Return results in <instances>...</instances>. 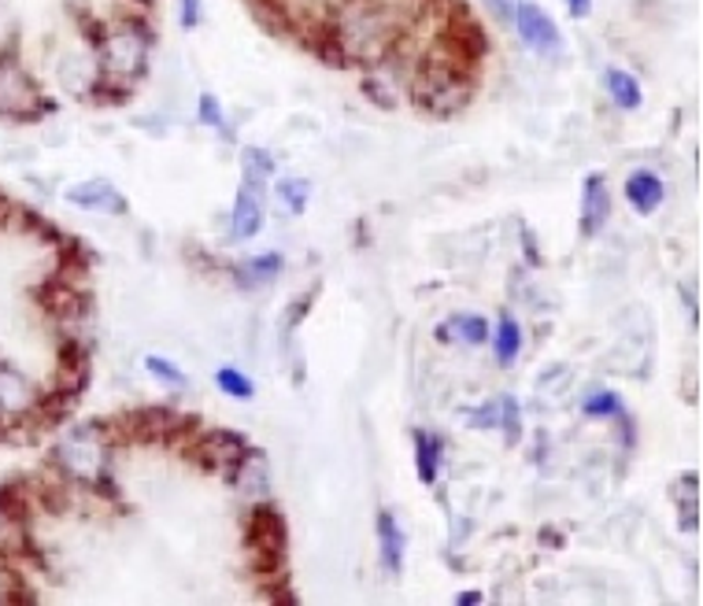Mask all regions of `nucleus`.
<instances>
[{
	"label": "nucleus",
	"mask_w": 703,
	"mask_h": 606,
	"mask_svg": "<svg viewBox=\"0 0 703 606\" xmlns=\"http://www.w3.org/2000/svg\"><path fill=\"white\" fill-rule=\"evenodd\" d=\"M245 551H248V577H267L289 566V522L285 514L267 503H256L245 517Z\"/></svg>",
	"instance_id": "f257e3e1"
},
{
	"label": "nucleus",
	"mask_w": 703,
	"mask_h": 606,
	"mask_svg": "<svg viewBox=\"0 0 703 606\" xmlns=\"http://www.w3.org/2000/svg\"><path fill=\"white\" fill-rule=\"evenodd\" d=\"M52 462L74 481H93L108 470V444L101 436V425H85L71 433L63 444L52 451Z\"/></svg>",
	"instance_id": "f03ea898"
},
{
	"label": "nucleus",
	"mask_w": 703,
	"mask_h": 606,
	"mask_svg": "<svg viewBox=\"0 0 703 606\" xmlns=\"http://www.w3.org/2000/svg\"><path fill=\"white\" fill-rule=\"evenodd\" d=\"M149 74V41L130 34V30H115L101 45V79L112 82H137Z\"/></svg>",
	"instance_id": "7ed1b4c3"
},
{
	"label": "nucleus",
	"mask_w": 703,
	"mask_h": 606,
	"mask_svg": "<svg viewBox=\"0 0 703 606\" xmlns=\"http://www.w3.org/2000/svg\"><path fill=\"white\" fill-rule=\"evenodd\" d=\"M41 112H52L49 101H41L38 82L19 68L16 60L0 57V115L8 119H38Z\"/></svg>",
	"instance_id": "20e7f679"
},
{
	"label": "nucleus",
	"mask_w": 703,
	"mask_h": 606,
	"mask_svg": "<svg viewBox=\"0 0 703 606\" xmlns=\"http://www.w3.org/2000/svg\"><path fill=\"white\" fill-rule=\"evenodd\" d=\"M514 30H519L522 45L533 49L537 57L556 60L559 52H563V34H559L556 19L548 16L541 4H533V0H526V4L514 8Z\"/></svg>",
	"instance_id": "39448f33"
},
{
	"label": "nucleus",
	"mask_w": 703,
	"mask_h": 606,
	"mask_svg": "<svg viewBox=\"0 0 703 606\" xmlns=\"http://www.w3.org/2000/svg\"><path fill=\"white\" fill-rule=\"evenodd\" d=\"M475 93H478V79H456L448 85H437V90H411V104L422 107V112L434 119H452L459 112H467Z\"/></svg>",
	"instance_id": "423d86ee"
},
{
	"label": "nucleus",
	"mask_w": 703,
	"mask_h": 606,
	"mask_svg": "<svg viewBox=\"0 0 703 606\" xmlns=\"http://www.w3.org/2000/svg\"><path fill=\"white\" fill-rule=\"evenodd\" d=\"M463 414L475 429H500V433L508 436V444H519L522 411H519V400H514L511 392H503V396H497V400H489L486 407H475V411H463Z\"/></svg>",
	"instance_id": "0eeeda50"
},
{
	"label": "nucleus",
	"mask_w": 703,
	"mask_h": 606,
	"mask_svg": "<svg viewBox=\"0 0 703 606\" xmlns=\"http://www.w3.org/2000/svg\"><path fill=\"white\" fill-rule=\"evenodd\" d=\"M611 218V193H608V178L603 174H589L585 182H581V215H578V229L581 237L592 240L600 234L603 226H608Z\"/></svg>",
	"instance_id": "6e6552de"
},
{
	"label": "nucleus",
	"mask_w": 703,
	"mask_h": 606,
	"mask_svg": "<svg viewBox=\"0 0 703 606\" xmlns=\"http://www.w3.org/2000/svg\"><path fill=\"white\" fill-rule=\"evenodd\" d=\"M263 226V193L259 185H241L234 196V212H230V237L234 240H248L256 237Z\"/></svg>",
	"instance_id": "1a4fd4ad"
},
{
	"label": "nucleus",
	"mask_w": 703,
	"mask_h": 606,
	"mask_svg": "<svg viewBox=\"0 0 703 606\" xmlns=\"http://www.w3.org/2000/svg\"><path fill=\"white\" fill-rule=\"evenodd\" d=\"M68 201L74 207H85V212H104V215H126V196L115 189L112 182L93 178L68 189Z\"/></svg>",
	"instance_id": "9d476101"
},
{
	"label": "nucleus",
	"mask_w": 703,
	"mask_h": 606,
	"mask_svg": "<svg viewBox=\"0 0 703 606\" xmlns=\"http://www.w3.org/2000/svg\"><path fill=\"white\" fill-rule=\"evenodd\" d=\"M34 517V492L30 481H4L0 484V522L12 528H27Z\"/></svg>",
	"instance_id": "9b49d317"
},
{
	"label": "nucleus",
	"mask_w": 703,
	"mask_h": 606,
	"mask_svg": "<svg viewBox=\"0 0 703 606\" xmlns=\"http://www.w3.org/2000/svg\"><path fill=\"white\" fill-rule=\"evenodd\" d=\"M34 407V389L19 370L0 367V418H23Z\"/></svg>",
	"instance_id": "f8f14e48"
},
{
	"label": "nucleus",
	"mask_w": 703,
	"mask_h": 606,
	"mask_svg": "<svg viewBox=\"0 0 703 606\" xmlns=\"http://www.w3.org/2000/svg\"><path fill=\"white\" fill-rule=\"evenodd\" d=\"M625 201H630L636 215H652L666 201V185L655 171H633L625 178Z\"/></svg>",
	"instance_id": "ddd939ff"
},
{
	"label": "nucleus",
	"mask_w": 703,
	"mask_h": 606,
	"mask_svg": "<svg viewBox=\"0 0 703 606\" xmlns=\"http://www.w3.org/2000/svg\"><path fill=\"white\" fill-rule=\"evenodd\" d=\"M38 304L45 307L52 318H79L85 311V296L79 289H71L68 281H60L57 274L38 289Z\"/></svg>",
	"instance_id": "4468645a"
},
{
	"label": "nucleus",
	"mask_w": 703,
	"mask_h": 606,
	"mask_svg": "<svg viewBox=\"0 0 703 606\" xmlns=\"http://www.w3.org/2000/svg\"><path fill=\"white\" fill-rule=\"evenodd\" d=\"M378 544H381V566L389 569V577H400L404 555H408V540H404V528L389 511L378 514Z\"/></svg>",
	"instance_id": "2eb2a0df"
},
{
	"label": "nucleus",
	"mask_w": 703,
	"mask_h": 606,
	"mask_svg": "<svg viewBox=\"0 0 703 606\" xmlns=\"http://www.w3.org/2000/svg\"><path fill=\"white\" fill-rule=\"evenodd\" d=\"M267 473H271L267 455H263L259 448H245V455L237 459V466L230 470L226 481H234L237 489H245L252 495H263V492H267V481H271Z\"/></svg>",
	"instance_id": "dca6fc26"
},
{
	"label": "nucleus",
	"mask_w": 703,
	"mask_h": 606,
	"mask_svg": "<svg viewBox=\"0 0 703 606\" xmlns=\"http://www.w3.org/2000/svg\"><path fill=\"white\" fill-rule=\"evenodd\" d=\"M437 340L441 345H486L489 322L481 315H452L448 322L437 326Z\"/></svg>",
	"instance_id": "f3484780"
},
{
	"label": "nucleus",
	"mask_w": 703,
	"mask_h": 606,
	"mask_svg": "<svg viewBox=\"0 0 703 606\" xmlns=\"http://www.w3.org/2000/svg\"><path fill=\"white\" fill-rule=\"evenodd\" d=\"M441 459H445V440L437 433H426V429H415V470H419L422 484H437Z\"/></svg>",
	"instance_id": "a211bd4d"
},
{
	"label": "nucleus",
	"mask_w": 703,
	"mask_h": 606,
	"mask_svg": "<svg viewBox=\"0 0 703 606\" xmlns=\"http://www.w3.org/2000/svg\"><path fill=\"white\" fill-rule=\"evenodd\" d=\"M282 256L278 251H271V256H256L248 263H241V267H234V281L241 285V289H256V285H267L282 274Z\"/></svg>",
	"instance_id": "6ab92c4d"
},
{
	"label": "nucleus",
	"mask_w": 703,
	"mask_h": 606,
	"mask_svg": "<svg viewBox=\"0 0 703 606\" xmlns=\"http://www.w3.org/2000/svg\"><path fill=\"white\" fill-rule=\"evenodd\" d=\"M603 82H608V93H611L614 107H622V112H636V107H641V101H644L641 82H636L630 71L611 68L608 79H603Z\"/></svg>",
	"instance_id": "aec40b11"
},
{
	"label": "nucleus",
	"mask_w": 703,
	"mask_h": 606,
	"mask_svg": "<svg viewBox=\"0 0 703 606\" xmlns=\"http://www.w3.org/2000/svg\"><path fill=\"white\" fill-rule=\"evenodd\" d=\"M497 362L500 367H511L514 359H519V351H522V329L519 322H514L511 315H500V322H497Z\"/></svg>",
	"instance_id": "412c9836"
},
{
	"label": "nucleus",
	"mask_w": 703,
	"mask_h": 606,
	"mask_svg": "<svg viewBox=\"0 0 703 606\" xmlns=\"http://www.w3.org/2000/svg\"><path fill=\"white\" fill-rule=\"evenodd\" d=\"M241 171H245L248 185H267V178L274 174V160L263 148H241Z\"/></svg>",
	"instance_id": "4be33fe9"
},
{
	"label": "nucleus",
	"mask_w": 703,
	"mask_h": 606,
	"mask_svg": "<svg viewBox=\"0 0 703 606\" xmlns=\"http://www.w3.org/2000/svg\"><path fill=\"white\" fill-rule=\"evenodd\" d=\"M215 384L230 396V400H252V396H256V384H252L248 373H241V370H234V367H223V370H218V373H215Z\"/></svg>",
	"instance_id": "5701e85b"
},
{
	"label": "nucleus",
	"mask_w": 703,
	"mask_h": 606,
	"mask_svg": "<svg viewBox=\"0 0 703 606\" xmlns=\"http://www.w3.org/2000/svg\"><path fill=\"white\" fill-rule=\"evenodd\" d=\"M315 296H318V289L304 292L300 300L285 307V315H282V345H285V348H289V340H293L296 329H300V322L307 318V311H312V307H315Z\"/></svg>",
	"instance_id": "b1692460"
},
{
	"label": "nucleus",
	"mask_w": 703,
	"mask_h": 606,
	"mask_svg": "<svg viewBox=\"0 0 703 606\" xmlns=\"http://www.w3.org/2000/svg\"><path fill=\"white\" fill-rule=\"evenodd\" d=\"M581 411H585L589 418H622V414H625V403H622L614 392L597 389L592 396H585V403H581Z\"/></svg>",
	"instance_id": "393cba45"
},
{
	"label": "nucleus",
	"mask_w": 703,
	"mask_h": 606,
	"mask_svg": "<svg viewBox=\"0 0 703 606\" xmlns=\"http://www.w3.org/2000/svg\"><path fill=\"white\" fill-rule=\"evenodd\" d=\"M364 96L375 107H381V112H393V107H397V93H393V85L386 82V79H378V74H364Z\"/></svg>",
	"instance_id": "a878e982"
},
{
	"label": "nucleus",
	"mask_w": 703,
	"mask_h": 606,
	"mask_svg": "<svg viewBox=\"0 0 703 606\" xmlns=\"http://www.w3.org/2000/svg\"><path fill=\"white\" fill-rule=\"evenodd\" d=\"M145 370H149L156 381L167 384V389H185V384H190V378H185V373H182L179 367H174V362L163 359V356H145Z\"/></svg>",
	"instance_id": "bb28decb"
},
{
	"label": "nucleus",
	"mask_w": 703,
	"mask_h": 606,
	"mask_svg": "<svg viewBox=\"0 0 703 606\" xmlns=\"http://www.w3.org/2000/svg\"><path fill=\"white\" fill-rule=\"evenodd\" d=\"M278 196H282L285 207H289L293 215H300L307 207V196H312V185H307L304 178H282L278 182Z\"/></svg>",
	"instance_id": "cd10ccee"
},
{
	"label": "nucleus",
	"mask_w": 703,
	"mask_h": 606,
	"mask_svg": "<svg viewBox=\"0 0 703 606\" xmlns=\"http://www.w3.org/2000/svg\"><path fill=\"white\" fill-rule=\"evenodd\" d=\"M196 115H201V123H204V126H215L218 134H223L226 141L234 137V134H230V130H226L223 104H218V96H215V93H204V96H201V104H196Z\"/></svg>",
	"instance_id": "c85d7f7f"
},
{
	"label": "nucleus",
	"mask_w": 703,
	"mask_h": 606,
	"mask_svg": "<svg viewBox=\"0 0 703 606\" xmlns=\"http://www.w3.org/2000/svg\"><path fill=\"white\" fill-rule=\"evenodd\" d=\"M201 23H204L201 0H179V27H182V30H196Z\"/></svg>",
	"instance_id": "c756f323"
},
{
	"label": "nucleus",
	"mask_w": 703,
	"mask_h": 606,
	"mask_svg": "<svg viewBox=\"0 0 703 606\" xmlns=\"http://www.w3.org/2000/svg\"><path fill=\"white\" fill-rule=\"evenodd\" d=\"M486 4L492 8V16H497L500 23L514 27V4H511V0H486Z\"/></svg>",
	"instance_id": "7c9ffc66"
},
{
	"label": "nucleus",
	"mask_w": 703,
	"mask_h": 606,
	"mask_svg": "<svg viewBox=\"0 0 703 606\" xmlns=\"http://www.w3.org/2000/svg\"><path fill=\"white\" fill-rule=\"evenodd\" d=\"M567 8H570V16H574V19H589L592 0H567Z\"/></svg>",
	"instance_id": "2f4dec72"
},
{
	"label": "nucleus",
	"mask_w": 703,
	"mask_h": 606,
	"mask_svg": "<svg viewBox=\"0 0 703 606\" xmlns=\"http://www.w3.org/2000/svg\"><path fill=\"white\" fill-rule=\"evenodd\" d=\"M530 237H533V234H530V229H522V248H526V256H530V259L537 263V259H541V256H537V245H533V240H530Z\"/></svg>",
	"instance_id": "473e14b6"
},
{
	"label": "nucleus",
	"mask_w": 703,
	"mask_h": 606,
	"mask_svg": "<svg viewBox=\"0 0 703 606\" xmlns=\"http://www.w3.org/2000/svg\"><path fill=\"white\" fill-rule=\"evenodd\" d=\"M456 603H459V606H470V603H481V592H463V595H456Z\"/></svg>",
	"instance_id": "72a5a7b5"
},
{
	"label": "nucleus",
	"mask_w": 703,
	"mask_h": 606,
	"mask_svg": "<svg viewBox=\"0 0 703 606\" xmlns=\"http://www.w3.org/2000/svg\"><path fill=\"white\" fill-rule=\"evenodd\" d=\"M8 215H12V201H8V196L0 193V223H4Z\"/></svg>",
	"instance_id": "f704fd0d"
},
{
	"label": "nucleus",
	"mask_w": 703,
	"mask_h": 606,
	"mask_svg": "<svg viewBox=\"0 0 703 606\" xmlns=\"http://www.w3.org/2000/svg\"><path fill=\"white\" fill-rule=\"evenodd\" d=\"M541 540H544L548 547H563V540H559V536H552V528H544V536H541Z\"/></svg>",
	"instance_id": "c9c22d12"
},
{
	"label": "nucleus",
	"mask_w": 703,
	"mask_h": 606,
	"mask_svg": "<svg viewBox=\"0 0 703 606\" xmlns=\"http://www.w3.org/2000/svg\"><path fill=\"white\" fill-rule=\"evenodd\" d=\"M134 4H141V8H152V4H156V0H134Z\"/></svg>",
	"instance_id": "e433bc0d"
}]
</instances>
